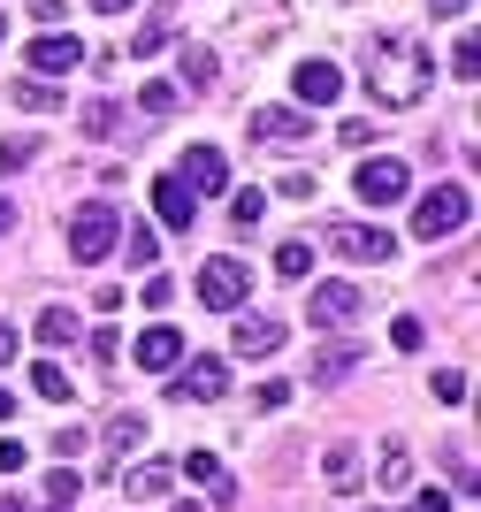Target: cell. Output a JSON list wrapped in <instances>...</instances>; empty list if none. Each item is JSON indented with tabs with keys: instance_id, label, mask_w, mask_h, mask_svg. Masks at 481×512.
Returning <instances> with one entry per match:
<instances>
[{
	"instance_id": "2",
	"label": "cell",
	"mask_w": 481,
	"mask_h": 512,
	"mask_svg": "<svg viewBox=\"0 0 481 512\" xmlns=\"http://www.w3.org/2000/svg\"><path fill=\"white\" fill-rule=\"evenodd\" d=\"M115 230H123V214L107 207V199H84V207L69 214V260H84V268H100V260L115 253Z\"/></svg>"
},
{
	"instance_id": "41",
	"label": "cell",
	"mask_w": 481,
	"mask_h": 512,
	"mask_svg": "<svg viewBox=\"0 0 481 512\" xmlns=\"http://www.w3.org/2000/svg\"><path fill=\"white\" fill-rule=\"evenodd\" d=\"M0 512H31V505H23V497H0Z\"/></svg>"
},
{
	"instance_id": "35",
	"label": "cell",
	"mask_w": 481,
	"mask_h": 512,
	"mask_svg": "<svg viewBox=\"0 0 481 512\" xmlns=\"http://www.w3.org/2000/svg\"><path fill=\"white\" fill-rule=\"evenodd\" d=\"M413 512H451V497H443V490H420V497H413Z\"/></svg>"
},
{
	"instance_id": "33",
	"label": "cell",
	"mask_w": 481,
	"mask_h": 512,
	"mask_svg": "<svg viewBox=\"0 0 481 512\" xmlns=\"http://www.w3.org/2000/svg\"><path fill=\"white\" fill-rule=\"evenodd\" d=\"M23 459H31V451H23L16 436H0V474H23Z\"/></svg>"
},
{
	"instance_id": "36",
	"label": "cell",
	"mask_w": 481,
	"mask_h": 512,
	"mask_svg": "<svg viewBox=\"0 0 481 512\" xmlns=\"http://www.w3.org/2000/svg\"><path fill=\"white\" fill-rule=\"evenodd\" d=\"M16 344H23V337H16V329H8V321H0V367L16 360Z\"/></svg>"
},
{
	"instance_id": "8",
	"label": "cell",
	"mask_w": 481,
	"mask_h": 512,
	"mask_svg": "<svg viewBox=\"0 0 481 512\" xmlns=\"http://www.w3.org/2000/svg\"><path fill=\"white\" fill-rule=\"evenodd\" d=\"M23 62L39 69V77H69V69L84 62V39H77V31H46V39H31V54H23Z\"/></svg>"
},
{
	"instance_id": "29",
	"label": "cell",
	"mask_w": 481,
	"mask_h": 512,
	"mask_svg": "<svg viewBox=\"0 0 481 512\" xmlns=\"http://www.w3.org/2000/svg\"><path fill=\"white\" fill-rule=\"evenodd\" d=\"M138 107H146V115H176V85H146Z\"/></svg>"
},
{
	"instance_id": "1",
	"label": "cell",
	"mask_w": 481,
	"mask_h": 512,
	"mask_svg": "<svg viewBox=\"0 0 481 512\" xmlns=\"http://www.w3.org/2000/svg\"><path fill=\"white\" fill-rule=\"evenodd\" d=\"M428 85H436V62H428V46L413 31H382L367 46V92H375V107H420Z\"/></svg>"
},
{
	"instance_id": "40",
	"label": "cell",
	"mask_w": 481,
	"mask_h": 512,
	"mask_svg": "<svg viewBox=\"0 0 481 512\" xmlns=\"http://www.w3.org/2000/svg\"><path fill=\"white\" fill-rule=\"evenodd\" d=\"M8 413H16V398H8V383H0V421H8Z\"/></svg>"
},
{
	"instance_id": "14",
	"label": "cell",
	"mask_w": 481,
	"mask_h": 512,
	"mask_svg": "<svg viewBox=\"0 0 481 512\" xmlns=\"http://www.w3.org/2000/svg\"><path fill=\"white\" fill-rule=\"evenodd\" d=\"M153 214H161L168 230H191V222H199V199L184 192V176H161V184H153Z\"/></svg>"
},
{
	"instance_id": "32",
	"label": "cell",
	"mask_w": 481,
	"mask_h": 512,
	"mask_svg": "<svg viewBox=\"0 0 481 512\" xmlns=\"http://www.w3.org/2000/svg\"><path fill=\"white\" fill-rule=\"evenodd\" d=\"M230 214H237V230H252V222L268 214V199H260V192H237V207H230Z\"/></svg>"
},
{
	"instance_id": "31",
	"label": "cell",
	"mask_w": 481,
	"mask_h": 512,
	"mask_svg": "<svg viewBox=\"0 0 481 512\" xmlns=\"http://www.w3.org/2000/svg\"><path fill=\"white\" fill-rule=\"evenodd\" d=\"M46 497H54V505H69V497H77V467H54V474H46Z\"/></svg>"
},
{
	"instance_id": "11",
	"label": "cell",
	"mask_w": 481,
	"mask_h": 512,
	"mask_svg": "<svg viewBox=\"0 0 481 512\" xmlns=\"http://www.w3.org/2000/svg\"><path fill=\"white\" fill-rule=\"evenodd\" d=\"M176 176H184V192L199 199V192H222V184H230V161H222L214 146H191V153H184V169H176Z\"/></svg>"
},
{
	"instance_id": "23",
	"label": "cell",
	"mask_w": 481,
	"mask_h": 512,
	"mask_svg": "<svg viewBox=\"0 0 481 512\" xmlns=\"http://www.w3.org/2000/svg\"><path fill=\"white\" fill-rule=\"evenodd\" d=\"M31 390H39L46 406H69V375H62L54 360H39V367H31Z\"/></svg>"
},
{
	"instance_id": "13",
	"label": "cell",
	"mask_w": 481,
	"mask_h": 512,
	"mask_svg": "<svg viewBox=\"0 0 481 512\" xmlns=\"http://www.w3.org/2000/svg\"><path fill=\"white\" fill-rule=\"evenodd\" d=\"M283 337H291V329H283V321H275V314H245V321H237V352H245V360H268V352H283Z\"/></svg>"
},
{
	"instance_id": "28",
	"label": "cell",
	"mask_w": 481,
	"mask_h": 512,
	"mask_svg": "<svg viewBox=\"0 0 481 512\" xmlns=\"http://www.w3.org/2000/svg\"><path fill=\"white\" fill-rule=\"evenodd\" d=\"M451 77H466V85L481 77V46H474V39H459V54H451Z\"/></svg>"
},
{
	"instance_id": "24",
	"label": "cell",
	"mask_w": 481,
	"mask_h": 512,
	"mask_svg": "<svg viewBox=\"0 0 481 512\" xmlns=\"http://www.w3.org/2000/svg\"><path fill=\"white\" fill-rule=\"evenodd\" d=\"M390 344H398V352H420V344H428V321H420V314H398V321H390Z\"/></svg>"
},
{
	"instance_id": "39",
	"label": "cell",
	"mask_w": 481,
	"mask_h": 512,
	"mask_svg": "<svg viewBox=\"0 0 481 512\" xmlns=\"http://www.w3.org/2000/svg\"><path fill=\"white\" fill-rule=\"evenodd\" d=\"M8 222H16V207H8V199H0V237H8Z\"/></svg>"
},
{
	"instance_id": "15",
	"label": "cell",
	"mask_w": 481,
	"mask_h": 512,
	"mask_svg": "<svg viewBox=\"0 0 481 512\" xmlns=\"http://www.w3.org/2000/svg\"><path fill=\"white\" fill-rule=\"evenodd\" d=\"M138 367H146V375H161V367H184V337H176V329H146V337H138Z\"/></svg>"
},
{
	"instance_id": "25",
	"label": "cell",
	"mask_w": 481,
	"mask_h": 512,
	"mask_svg": "<svg viewBox=\"0 0 481 512\" xmlns=\"http://www.w3.org/2000/svg\"><path fill=\"white\" fill-rule=\"evenodd\" d=\"M352 474H359V451L352 444H329V482H336V490H352Z\"/></svg>"
},
{
	"instance_id": "30",
	"label": "cell",
	"mask_w": 481,
	"mask_h": 512,
	"mask_svg": "<svg viewBox=\"0 0 481 512\" xmlns=\"http://www.w3.org/2000/svg\"><path fill=\"white\" fill-rule=\"evenodd\" d=\"M146 436V413H123V421H107V444H138Z\"/></svg>"
},
{
	"instance_id": "18",
	"label": "cell",
	"mask_w": 481,
	"mask_h": 512,
	"mask_svg": "<svg viewBox=\"0 0 481 512\" xmlns=\"http://www.w3.org/2000/svg\"><path fill=\"white\" fill-rule=\"evenodd\" d=\"M31 337H39V344H46V352H62V344H69V337H77V314H62V306H46V314H39V321H31Z\"/></svg>"
},
{
	"instance_id": "10",
	"label": "cell",
	"mask_w": 481,
	"mask_h": 512,
	"mask_svg": "<svg viewBox=\"0 0 481 512\" xmlns=\"http://www.w3.org/2000/svg\"><path fill=\"white\" fill-rule=\"evenodd\" d=\"M306 314H314V329H352L359 321V291L352 283H314V306H306Z\"/></svg>"
},
{
	"instance_id": "20",
	"label": "cell",
	"mask_w": 481,
	"mask_h": 512,
	"mask_svg": "<svg viewBox=\"0 0 481 512\" xmlns=\"http://www.w3.org/2000/svg\"><path fill=\"white\" fill-rule=\"evenodd\" d=\"M115 253H123L130 268H153V260H161V253H153V230H146V222H130V230H115Z\"/></svg>"
},
{
	"instance_id": "6",
	"label": "cell",
	"mask_w": 481,
	"mask_h": 512,
	"mask_svg": "<svg viewBox=\"0 0 481 512\" xmlns=\"http://www.w3.org/2000/svg\"><path fill=\"white\" fill-rule=\"evenodd\" d=\"M405 184H413V176H405L398 153H375V161H359V176H352V192L367 199V207H398Z\"/></svg>"
},
{
	"instance_id": "22",
	"label": "cell",
	"mask_w": 481,
	"mask_h": 512,
	"mask_svg": "<svg viewBox=\"0 0 481 512\" xmlns=\"http://www.w3.org/2000/svg\"><path fill=\"white\" fill-rule=\"evenodd\" d=\"M306 268H314V245H306V237H283V245H275V276H306Z\"/></svg>"
},
{
	"instance_id": "21",
	"label": "cell",
	"mask_w": 481,
	"mask_h": 512,
	"mask_svg": "<svg viewBox=\"0 0 481 512\" xmlns=\"http://www.w3.org/2000/svg\"><path fill=\"white\" fill-rule=\"evenodd\" d=\"M352 367H359V344H329V352H314V375H321V383H344Z\"/></svg>"
},
{
	"instance_id": "38",
	"label": "cell",
	"mask_w": 481,
	"mask_h": 512,
	"mask_svg": "<svg viewBox=\"0 0 481 512\" xmlns=\"http://www.w3.org/2000/svg\"><path fill=\"white\" fill-rule=\"evenodd\" d=\"M466 8H474V0H436V16H466Z\"/></svg>"
},
{
	"instance_id": "9",
	"label": "cell",
	"mask_w": 481,
	"mask_h": 512,
	"mask_svg": "<svg viewBox=\"0 0 481 512\" xmlns=\"http://www.w3.org/2000/svg\"><path fill=\"white\" fill-rule=\"evenodd\" d=\"M252 138H268V146H298V138H306V130H314V115H306V107H252Z\"/></svg>"
},
{
	"instance_id": "7",
	"label": "cell",
	"mask_w": 481,
	"mask_h": 512,
	"mask_svg": "<svg viewBox=\"0 0 481 512\" xmlns=\"http://www.w3.org/2000/svg\"><path fill=\"white\" fill-rule=\"evenodd\" d=\"M291 92H298V107H336V100H344V69H336V62H298Z\"/></svg>"
},
{
	"instance_id": "4",
	"label": "cell",
	"mask_w": 481,
	"mask_h": 512,
	"mask_svg": "<svg viewBox=\"0 0 481 512\" xmlns=\"http://www.w3.org/2000/svg\"><path fill=\"white\" fill-rule=\"evenodd\" d=\"M466 214H474V192H466V184H436V192L413 207V237H428V245H436V237L466 230Z\"/></svg>"
},
{
	"instance_id": "3",
	"label": "cell",
	"mask_w": 481,
	"mask_h": 512,
	"mask_svg": "<svg viewBox=\"0 0 481 512\" xmlns=\"http://www.w3.org/2000/svg\"><path fill=\"white\" fill-rule=\"evenodd\" d=\"M321 245H329L336 260H352V268H382V260L398 253V237L375 230V222H329V230H321Z\"/></svg>"
},
{
	"instance_id": "42",
	"label": "cell",
	"mask_w": 481,
	"mask_h": 512,
	"mask_svg": "<svg viewBox=\"0 0 481 512\" xmlns=\"http://www.w3.org/2000/svg\"><path fill=\"white\" fill-rule=\"evenodd\" d=\"M0 39H8V16H0Z\"/></svg>"
},
{
	"instance_id": "17",
	"label": "cell",
	"mask_w": 481,
	"mask_h": 512,
	"mask_svg": "<svg viewBox=\"0 0 481 512\" xmlns=\"http://www.w3.org/2000/svg\"><path fill=\"white\" fill-rule=\"evenodd\" d=\"M176 474H184V482H207L214 497H237V490H230V474H222V459H214V451H184V467H176Z\"/></svg>"
},
{
	"instance_id": "37",
	"label": "cell",
	"mask_w": 481,
	"mask_h": 512,
	"mask_svg": "<svg viewBox=\"0 0 481 512\" xmlns=\"http://www.w3.org/2000/svg\"><path fill=\"white\" fill-rule=\"evenodd\" d=\"M92 8H100V16H123V8H138V0H92Z\"/></svg>"
},
{
	"instance_id": "12",
	"label": "cell",
	"mask_w": 481,
	"mask_h": 512,
	"mask_svg": "<svg viewBox=\"0 0 481 512\" xmlns=\"http://www.w3.org/2000/svg\"><path fill=\"white\" fill-rule=\"evenodd\" d=\"M222 390H230V367H222V360H191L184 375L168 383V398H184V406H191V398H222Z\"/></svg>"
},
{
	"instance_id": "16",
	"label": "cell",
	"mask_w": 481,
	"mask_h": 512,
	"mask_svg": "<svg viewBox=\"0 0 481 512\" xmlns=\"http://www.w3.org/2000/svg\"><path fill=\"white\" fill-rule=\"evenodd\" d=\"M168 482H176V467H168V459H146V467H123V497H161Z\"/></svg>"
},
{
	"instance_id": "19",
	"label": "cell",
	"mask_w": 481,
	"mask_h": 512,
	"mask_svg": "<svg viewBox=\"0 0 481 512\" xmlns=\"http://www.w3.org/2000/svg\"><path fill=\"white\" fill-rule=\"evenodd\" d=\"M176 77H184L191 92H207L214 85V46H184V54H176Z\"/></svg>"
},
{
	"instance_id": "27",
	"label": "cell",
	"mask_w": 481,
	"mask_h": 512,
	"mask_svg": "<svg viewBox=\"0 0 481 512\" xmlns=\"http://www.w3.org/2000/svg\"><path fill=\"white\" fill-rule=\"evenodd\" d=\"M8 100H16V107H54V85H39V77H23V85H8Z\"/></svg>"
},
{
	"instance_id": "5",
	"label": "cell",
	"mask_w": 481,
	"mask_h": 512,
	"mask_svg": "<svg viewBox=\"0 0 481 512\" xmlns=\"http://www.w3.org/2000/svg\"><path fill=\"white\" fill-rule=\"evenodd\" d=\"M245 291H252V276H245V260H230V253H214L207 268H199V306H207V314H237V306H245Z\"/></svg>"
},
{
	"instance_id": "26",
	"label": "cell",
	"mask_w": 481,
	"mask_h": 512,
	"mask_svg": "<svg viewBox=\"0 0 481 512\" xmlns=\"http://www.w3.org/2000/svg\"><path fill=\"white\" fill-rule=\"evenodd\" d=\"M405 474H413V459H405V444L382 451V490H405Z\"/></svg>"
},
{
	"instance_id": "34",
	"label": "cell",
	"mask_w": 481,
	"mask_h": 512,
	"mask_svg": "<svg viewBox=\"0 0 481 512\" xmlns=\"http://www.w3.org/2000/svg\"><path fill=\"white\" fill-rule=\"evenodd\" d=\"M84 130H115V100H92V107H84Z\"/></svg>"
}]
</instances>
